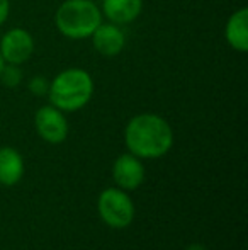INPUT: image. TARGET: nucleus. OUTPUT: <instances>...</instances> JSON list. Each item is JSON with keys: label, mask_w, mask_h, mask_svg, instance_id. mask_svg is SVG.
<instances>
[{"label": "nucleus", "mask_w": 248, "mask_h": 250, "mask_svg": "<svg viewBox=\"0 0 248 250\" xmlns=\"http://www.w3.org/2000/svg\"><path fill=\"white\" fill-rule=\"evenodd\" d=\"M124 142L129 153L138 158H158L172 148L173 131L162 116L143 112L126 125Z\"/></svg>", "instance_id": "1"}, {"label": "nucleus", "mask_w": 248, "mask_h": 250, "mask_svg": "<svg viewBox=\"0 0 248 250\" xmlns=\"http://www.w3.org/2000/svg\"><path fill=\"white\" fill-rule=\"evenodd\" d=\"M94 96V79L83 68L61 70L53 80H50V104L63 112H75L85 107Z\"/></svg>", "instance_id": "2"}, {"label": "nucleus", "mask_w": 248, "mask_h": 250, "mask_svg": "<svg viewBox=\"0 0 248 250\" xmlns=\"http://www.w3.org/2000/svg\"><path fill=\"white\" fill-rule=\"evenodd\" d=\"M102 22V12L94 0H65L55 14L58 33L68 40H85Z\"/></svg>", "instance_id": "3"}, {"label": "nucleus", "mask_w": 248, "mask_h": 250, "mask_svg": "<svg viewBox=\"0 0 248 250\" xmlns=\"http://www.w3.org/2000/svg\"><path fill=\"white\" fill-rule=\"evenodd\" d=\"M97 208L104 223L117 230L129 227L134 218V204L123 189H106L100 194Z\"/></svg>", "instance_id": "4"}, {"label": "nucleus", "mask_w": 248, "mask_h": 250, "mask_svg": "<svg viewBox=\"0 0 248 250\" xmlns=\"http://www.w3.org/2000/svg\"><path fill=\"white\" fill-rule=\"evenodd\" d=\"M34 38L24 27H12L0 38V55L3 62L12 65H22L33 56Z\"/></svg>", "instance_id": "5"}, {"label": "nucleus", "mask_w": 248, "mask_h": 250, "mask_svg": "<svg viewBox=\"0 0 248 250\" xmlns=\"http://www.w3.org/2000/svg\"><path fill=\"white\" fill-rule=\"evenodd\" d=\"M34 125H36L38 135L44 142L53 143V145L63 143L68 136V121L65 114L51 104L38 109L34 116Z\"/></svg>", "instance_id": "6"}, {"label": "nucleus", "mask_w": 248, "mask_h": 250, "mask_svg": "<svg viewBox=\"0 0 248 250\" xmlns=\"http://www.w3.org/2000/svg\"><path fill=\"white\" fill-rule=\"evenodd\" d=\"M94 50L104 58H114L121 55L126 46V34L121 26L113 22H100L90 36Z\"/></svg>", "instance_id": "7"}, {"label": "nucleus", "mask_w": 248, "mask_h": 250, "mask_svg": "<svg viewBox=\"0 0 248 250\" xmlns=\"http://www.w3.org/2000/svg\"><path fill=\"white\" fill-rule=\"evenodd\" d=\"M113 177L123 191H134L145 181V167L136 155L123 153L114 162Z\"/></svg>", "instance_id": "8"}, {"label": "nucleus", "mask_w": 248, "mask_h": 250, "mask_svg": "<svg viewBox=\"0 0 248 250\" xmlns=\"http://www.w3.org/2000/svg\"><path fill=\"white\" fill-rule=\"evenodd\" d=\"M143 10V0H102L100 12L107 22L124 26L134 22Z\"/></svg>", "instance_id": "9"}, {"label": "nucleus", "mask_w": 248, "mask_h": 250, "mask_svg": "<svg viewBox=\"0 0 248 250\" xmlns=\"http://www.w3.org/2000/svg\"><path fill=\"white\" fill-rule=\"evenodd\" d=\"M225 40L238 53L248 51V9L242 7V9L235 10L231 16L228 17L225 26Z\"/></svg>", "instance_id": "10"}, {"label": "nucleus", "mask_w": 248, "mask_h": 250, "mask_svg": "<svg viewBox=\"0 0 248 250\" xmlns=\"http://www.w3.org/2000/svg\"><path fill=\"white\" fill-rule=\"evenodd\" d=\"M24 160L16 148L2 146L0 148V184L14 186L22 179Z\"/></svg>", "instance_id": "11"}, {"label": "nucleus", "mask_w": 248, "mask_h": 250, "mask_svg": "<svg viewBox=\"0 0 248 250\" xmlns=\"http://www.w3.org/2000/svg\"><path fill=\"white\" fill-rule=\"evenodd\" d=\"M20 65H12V63H5L2 68V73H0V80L5 87L9 89H14L17 87L20 82H22V70L19 68Z\"/></svg>", "instance_id": "12"}, {"label": "nucleus", "mask_w": 248, "mask_h": 250, "mask_svg": "<svg viewBox=\"0 0 248 250\" xmlns=\"http://www.w3.org/2000/svg\"><path fill=\"white\" fill-rule=\"evenodd\" d=\"M27 89L31 94H34L36 97L48 96V90H50V80L43 75H34L33 79L27 83Z\"/></svg>", "instance_id": "13"}, {"label": "nucleus", "mask_w": 248, "mask_h": 250, "mask_svg": "<svg viewBox=\"0 0 248 250\" xmlns=\"http://www.w3.org/2000/svg\"><path fill=\"white\" fill-rule=\"evenodd\" d=\"M10 12V2L9 0H0V26H3V22L7 21Z\"/></svg>", "instance_id": "14"}, {"label": "nucleus", "mask_w": 248, "mask_h": 250, "mask_svg": "<svg viewBox=\"0 0 248 250\" xmlns=\"http://www.w3.org/2000/svg\"><path fill=\"white\" fill-rule=\"evenodd\" d=\"M186 250H206V247L201 244H192V245H189Z\"/></svg>", "instance_id": "15"}, {"label": "nucleus", "mask_w": 248, "mask_h": 250, "mask_svg": "<svg viewBox=\"0 0 248 250\" xmlns=\"http://www.w3.org/2000/svg\"><path fill=\"white\" fill-rule=\"evenodd\" d=\"M3 65H5V62H3L2 55H0V73H2V68H3Z\"/></svg>", "instance_id": "16"}]
</instances>
